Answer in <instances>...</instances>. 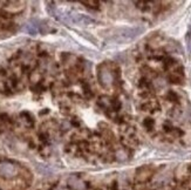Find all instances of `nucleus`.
I'll use <instances>...</instances> for the list:
<instances>
[{
    "label": "nucleus",
    "instance_id": "f03ea898",
    "mask_svg": "<svg viewBox=\"0 0 191 190\" xmlns=\"http://www.w3.org/2000/svg\"><path fill=\"white\" fill-rule=\"evenodd\" d=\"M186 40H188V46H189V50L191 52V33L188 34V37H186Z\"/></svg>",
    "mask_w": 191,
    "mask_h": 190
},
{
    "label": "nucleus",
    "instance_id": "f257e3e1",
    "mask_svg": "<svg viewBox=\"0 0 191 190\" xmlns=\"http://www.w3.org/2000/svg\"><path fill=\"white\" fill-rule=\"evenodd\" d=\"M16 174V168L10 163H0V175L4 177H12Z\"/></svg>",
    "mask_w": 191,
    "mask_h": 190
}]
</instances>
